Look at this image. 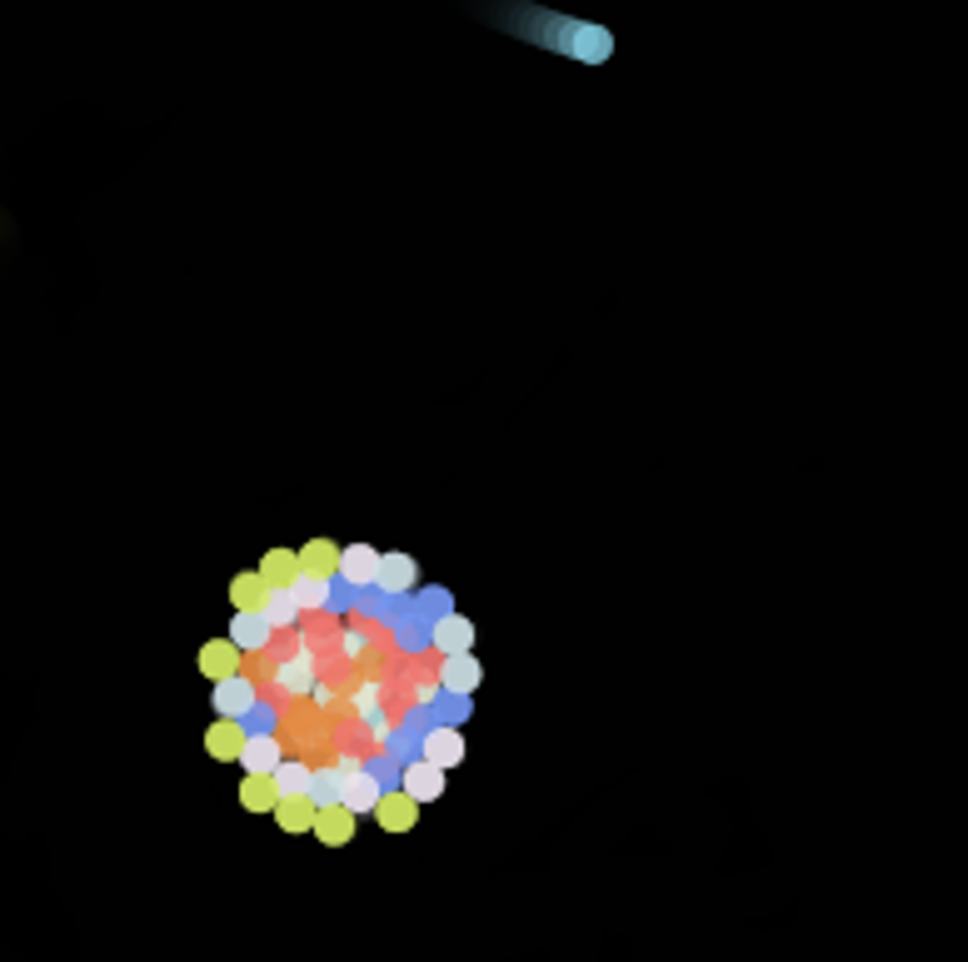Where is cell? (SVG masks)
<instances>
[{
	"mask_svg": "<svg viewBox=\"0 0 968 962\" xmlns=\"http://www.w3.org/2000/svg\"><path fill=\"white\" fill-rule=\"evenodd\" d=\"M420 758H429L435 768H445V774L449 768H460L464 763V733L455 723H439L435 718V723L420 733Z\"/></svg>",
	"mask_w": 968,
	"mask_h": 962,
	"instance_id": "cell-1",
	"label": "cell"
},
{
	"mask_svg": "<svg viewBox=\"0 0 968 962\" xmlns=\"http://www.w3.org/2000/svg\"><path fill=\"white\" fill-rule=\"evenodd\" d=\"M245 743H250L245 718H215V723L205 728V753H210L215 763H240Z\"/></svg>",
	"mask_w": 968,
	"mask_h": 962,
	"instance_id": "cell-2",
	"label": "cell"
},
{
	"mask_svg": "<svg viewBox=\"0 0 968 962\" xmlns=\"http://www.w3.org/2000/svg\"><path fill=\"white\" fill-rule=\"evenodd\" d=\"M240 669H245V648H240L230 634H225V638H210V644H201V673H205L210 683L235 679Z\"/></svg>",
	"mask_w": 968,
	"mask_h": 962,
	"instance_id": "cell-3",
	"label": "cell"
},
{
	"mask_svg": "<svg viewBox=\"0 0 968 962\" xmlns=\"http://www.w3.org/2000/svg\"><path fill=\"white\" fill-rule=\"evenodd\" d=\"M354 828H360V813H350L344 803H319L310 833H315L325 848H344V843H354Z\"/></svg>",
	"mask_w": 968,
	"mask_h": 962,
	"instance_id": "cell-4",
	"label": "cell"
},
{
	"mask_svg": "<svg viewBox=\"0 0 968 962\" xmlns=\"http://www.w3.org/2000/svg\"><path fill=\"white\" fill-rule=\"evenodd\" d=\"M480 683H484V669L474 654H449L445 663H439V689H445L449 698H474Z\"/></svg>",
	"mask_w": 968,
	"mask_h": 962,
	"instance_id": "cell-5",
	"label": "cell"
},
{
	"mask_svg": "<svg viewBox=\"0 0 968 962\" xmlns=\"http://www.w3.org/2000/svg\"><path fill=\"white\" fill-rule=\"evenodd\" d=\"M379 559H385V553L370 549V544H350V549L340 553V584L354 588V594H360V588H375Z\"/></svg>",
	"mask_w": 968,
	"mask_h": 962,
	"instance_id": "cell-6",
	"label": "cell"
},
{
	"mask_svg": "<svg viewBox=\"0 0 968 962\" xmlns=\"http://www.w3.org/2000/svg\"><path fill=\"white\" fill-rule=\"evenodd\" d=\"M400 788L420 803H435V799H445V768H435L429 758H410L400 768Z\"/></svg>",
	"mask_w": 968,
	"mask_h": 962,
	"instance_id": "cell-7",
	"label": "cell"
},
{
	"mask_svg": "<svg viewBox=\"0 0 968 962\" xmlns=\"http://www.w3.org/2000/svg\"><path fill=\"white\" fill-rule=\"evenodd\" d=\"M379 793H385V783H379L370 768H360V763H344V793H340L344 808H350V813H375Z\"/></svg>",
	"mask_w": 968,
	"mask_h": 962,
	"instance_id": "cell-8",
	"label": "cell"
},
{
	"mask_svg": "<svg viewBox=\"0 0 968 962\" xmlns=\"http://www.w3.org/2000/svg\"><path fill=\"white\" fill-rule=\"evenodd\" d=\"M420 808L425 803L420 799H410V793H379V803H375V823L385 828V833H410L414 823H420Z\"/></svg>",
	"mask_w": 968,
	"mask_h": 962,
	"instance_id": "cell-9",
	"label": "cell"
},
{
	"mask_svg": "<svg viewBox=\"0 0 968 962\" xmlns=\"http://www.w3.org/2000/svg\"><path fill=\"white\" fill-rule=\"evenodd\" d=\"M429 648H439V654H470L474 648V623L464 619V613H445V619L429 623Z\"/></svg>",
	"mask_w": 968,
	"mask_h": 962,
	"instance_id": "cell-10",
	"label": "cell"
},
{
	"mask_svg": "<svg viewBox=\"0 0 968 962\" xmlns=\"http://www.w3.org/2000/svg\"><path fill=\"white\" fill-rule=\"evenodd\" d=\"M210 698H215V714H220V718H250V714H255V689H250L245 673L215 683Z\"/></svg>",
	"mask_w": 968,
	"mask_h": 962,
	"instance_id": "cell-11",
	"label": "cell"
},
{
	"mask_svg": "<svg viewBox=\"0 0 968 962\" xmlns=\"http://www.w3.org/2000/svg\"><path fill=\"white\" fill-rule=\"evenodd\" d=\"M420 584V563L410 559V553H385L379 559V579H375V588H385V594H410V588Z\"/></svg>",
	"mask_w": 968,
	"mask_h": 962,
	"instance_id": "cell-12",
	"label": "cell"
},
{
	"mask_svg": "<svg viewBox=\"0 0 968 962\" xmlns=\"http://www.w3.org/2000/svg\"><path fill=\"white\" fill-rule=\"evenodd\" d=\"M315 813H319L315 793H285V799L275 803V823H280L285 833H310V828H315Z\"/></svg>",
	"mask_w": 968,
	"mask_h": 962,
	"instance_id": "cell-13",
	"label": "cell"
},
{
	"mask_svg": "<svg viewBox=\"0 0 968 962\" xmlns=\"http://www.w3.org/2000/svg\"><path fill=\"white\" fill-rule=\"evenodd\" d=\"M285 763V748H280V739H275V733H250V743H245V753H240V768H245V774H275V768H280Z\"/></svg>",
	"mask_w": 968,
	"mask_h": 962,
	"instance_id": "cell-14",
	"label": "cell"
},
{
	"mask_svg": "<svg viewBox=\"0 0 968 962\" xmlns=\"http://www.w3.org/2000/svg\"><path fill=\"white\" fill-rule=\"evenodd\" d=\"M270 599V584H265L261 569H245V574L230 579V609L235 613H261Z\"/></svg>",
	"mask_w": 968,
	"mask_h": 962,
	"instance_id": "cell-15",
	"label": "cell"
},
{
	"mask_svg": "<svg viewBox=\"0 0 968 962\" xmlns=\"http://www.w3.org/2000/svg\"><path fill=\"white\" fill-rule=\"evenodd\" d=\"M280 783H275V774H245V783H240V808L245 813H275V803H280Z\"/></svg>",
	"mask_w": 968,
	"mask_h": 962,
	"instance_id": "cell-16",
	"label": "cell"
},
{
	"mask_svg": "<svg viewBox=\"0 0 968 962\" xmlns=\"http://www.w3.org/2000/svg\"><path fill=\"white\" fill-rule=\"evenodd\" d=\"M230 638H235L245 654H261V648H270L275 629L265 613H235V619H230Z\"/></svg>",
	"mask_w": 968,
	"mask_h": 962,
	"instance_id": "cell-17",
	"label": "cell"
},
{
	"mask_svg": "<svg viewBox=\"0 0 968 962\" xmlns=\"http://www.w3.org/2000/svg\"><path fill=\"white\" fill-rule=\"evenodd\" d=\"M261 574L270 588H295L300 574H305V569H300V549H270L261 559Z\"/></svg>",
	"mask_w": 968,
	"mask_h": 962,
	"instance_id": "cell-18",
	"label": "cell"
},
{
	"mask_svg": "<svg viewBox=\"0 0 968 962\" xmlns=\"http://www.w3.org/2000/svg\"><path fill=\"white\" fill-rule=\"evenodd\" d=\"M340 544H330V539H310L305 549H300V569L305 574H315V579H340Z\"/></svg>",
	"mask_w": 968,
	"mask_h": 962,
	"instance_id": "cell-19",
	"label": "cell"
},
{
	"mask_svg": "<svg viewBox=\"0 0 968 962\" xmlns=\"http://www.w3.org/2000/svg\"><path fill=\"white\" fill-rule=\"evenodd\" d=\"M275 683H280L285 693H315V658L310 654H295V658H285L280 669H275Z\"/></svg>",
	"mask_w": 968,
	"mask_h": 962,
	"instance_id": "cell-20",
	"label": "cell"
},
{
	"mask_svg": "<svg viewBox=\"0 0 968 962\" xmlns=\"http://www.w3.org/2000/svg\"><path fill=\"white\" fill-rule=\"evenodd\" d=\"M261 613H265V619H270V629H275V634H280V629H295V623H300V613H305V609H300L295 588H270V599H265V609H261Z\"/></svg>",
	"mask_w": 968,
	"mask_h": 962,
	"instance_id": "cell-21",
	"label": "cell"
},
{
	"mask_svg": "<svg viewBox=\"0 0 968 962\" xmlns=\"http://www.w3.org/2000/svg\"><path fill=\"white\" fill-rule=\"evenodd\" d=\"M569 50H574L579 60H609L615 40H609V31H600V25H574V40H569Z\"/></svg>",
	"mask_w": 968,
	"mask_h": 962,
	"instance_id": "cell-22",
	"label": "cell"
},
{
	"mask_svg": "<svg viewBox=\"0 0 968 962\" xmlns=\"http://www.w3.org/2000/svg\"><path fill=\"white\" fill-rule=\"evenodd\" d=\"M275 783H280V793H315V768L310 763H280Z\"/></svg>",
	"mask_w": 968,
	"mask_h": 962,
	"instance_id": "cell-23",
	"label": "cell"
},
{
	"mask_svg": "<svg viewBox=\"0 0 968 962\" xmlns=\"http://www.w3.org/2000/svg\"><path fill=\"white\" fill-rule=\"evenodd\" d=\"M330 584L335 579H315V574H300V584H295V599H300V609H330Z\"/></svg>",
	"mask_w": 968,
	"mask_h": 962,
	"instance_id": "cell-24",
	"label": "cell"
},
{
	"mask_svg": "<svg viewBox=\"0 0 968 962\" xmlns=\"http://www.w3.org/2000/svg\"><path fill=\"white\" fill-rule=\"evenodd\" d=\"M340 793H344V763L315 768V803H340Z\"/></svg>",
	"mask_w": 968,
	"mask_h": 962,
	"instance_id": "cell-25",
	"label": "cell"
},
{
	"mask_svg": "<svg viewBox=\"0 0 968 962\" xmlns=\"http://www.w3.org/2000/svg\"><path fill=\"white\" fill-rule=\"evenodd\" d=\"M354 708L370 718L375 728H385V718H379V693L375 689H354Z\"/></svg>",
	"mask_w": 968,
	"mask_h": 962,
	"instance_id": "cell-26",
	"label": "cell"
},
{
	"mask_svg": "<svg viewBox=\"0 0 968 962\" xmlns=\"http://www.w3.org/2000/svg\"><path fill=\"white\" fill-rule=\"evenodd\" d=\"M340 644H344V654H350V658H354V654H365V638H360V634H344Z\"/></svg>",
	"mask_w": 968,
	"mask_h": 962,
	"instance_id": "cell-27",
	"label": "cell"
}]
</instances>
